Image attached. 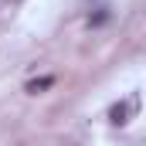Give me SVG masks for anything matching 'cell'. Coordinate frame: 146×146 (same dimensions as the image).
Segmentation results:
<instances>
[{
  "instance_id": "obj_2",
  "label": "cell",
  "mask_w": 146,
  "mask_h": 146,
  "mask_svg": "<svg viewBox=\"0 0 146 146\" xmlns=\"http://www.w3.org/2000/svg\"><path fill=\"white\" fill-rule=\"evenodd\" d=\"M48 85H54V78H37V82H31V85H27V92H41V88H48Z\"/></svg>"
},
{
  "instance_id": "obj_1",
  "label": "cell",
  "mask_w": 146,
  "mask_h": 146,
  "mask_svg": "<svg viewBox=\"0 0 146 146\" xmlns=\"http://www.w3.org/2000/svg\"><path fill=\"white\" fill-rule=\"evenodd\" d=\"M136 109V99H129V102H122V106H112V122L115 126H122V122H129V115Z\"/></svg>"
}]
</instances>
